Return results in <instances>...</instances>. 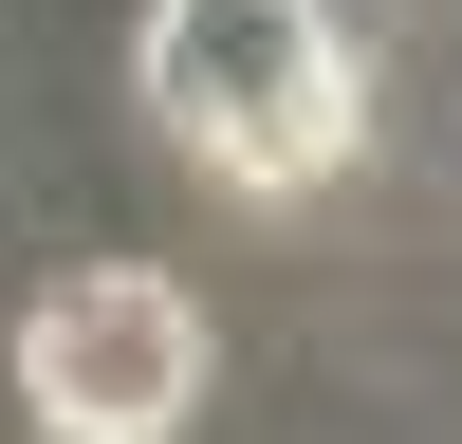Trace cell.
I'll use <instances>...</instances> for the list:
<instances>
[{
    "instance_id": "6da1fadb",
    "label": "cell",
    "mask_w": 462,
    "mask_h": 444,
    "mask_svg": "<svg viewBox=\"0 0 462 444\" xmlns=\"http://www.w3.org/2000/svg\"><path fill=\"white\" fill-rule=\"evenodd\" d=\"M148 111L222 185H333L370 111L352 0H148Z\"/></svg>"
},
{
    "instance_id": "7a4b0ae2",
    "label": "cell",
    "mask_w": 462,
    "mask_h": 444,
    "mask_svg": "<svg viewBox=\"0 0 462 444\" xmlns=\"http://www.w3.org/2000/svg\"><path fill=\"white\" fill-rule=\"evenodd\" d=\"M19 389H37L56 444H167L185 407H204V315H185V278L74 259V278L19 315Z\"/></svg>"
}]
</instances>
